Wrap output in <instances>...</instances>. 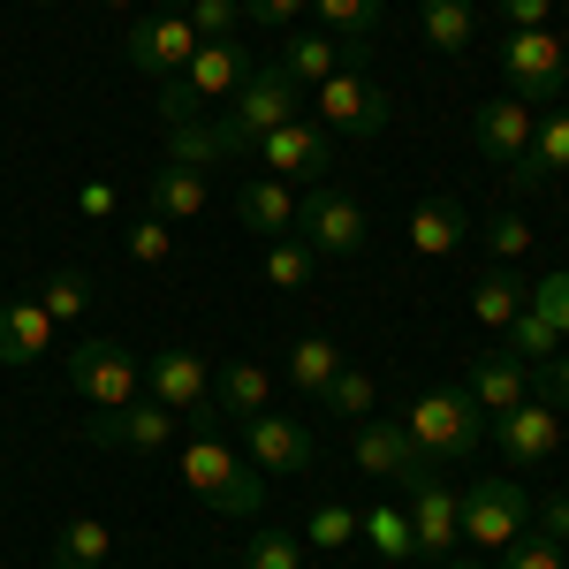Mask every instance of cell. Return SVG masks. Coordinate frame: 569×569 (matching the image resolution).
Listing matches in <instances>:
<instances>
[{
	"label": "cell",
	"instance_id": "obj_11",
	"mask_svg": "<svg viewBox=\"0 0 569 569\" xmlns=\"http://www.w3.org/2000/svg\"><path fill=\"white\" fill-rule=\"evenodd\" d=\"M190 53H198V31H190V16H130L122 23V61H130L137 77H152V84H168L190 69Z\"/></svg>",
	"mask_w": 569,
	"mask_h": 569
},
{
	"label": "cell",
	"instance_id": "obj_20",
	"mask_svg": "<svg viewBox=\"0 0 569 569\" xmlns=\"http://www.w3.org/2000/svg\"><path fill=\"white\" fill-rule=\"evenodd\" d=\"M273 69H281V77H289L297 91H319L327 77H335V69H357V46H342L335 31H289Z\"/></svg>",
	"mask_w": 569,
	"mask_h": 569
},
{
	"label": "cell",
	"instance_id": "obj_7",
	"mask_svg": "<svg viewBox=\"0 0 569 569\" xmlns=\"http://www.w3.org/2000/svg\"><path fill=\"white\" fill-rule=\"evenodd\" d=\"M61 372H69V388L84 395V402H99V410H122V402L144 395V365H137L114 335H84L77 350L61 357Z\"/></svg>",
	"mask_w": 569,
	"mask_h": 569
},
{
	"label": "cell",
	"instance_id": "obj_39",
	"mask_svg": "<svg viewBox=\"0 0 569 569\" xmlns=\"http://www.w3.org/2000/svg\"><path fill=\"white\" fill-rule=\"evenodd\" d=\"M182 16H190L198 46H206V39H236V31H243V0H190Z\"/></svg>",
	"mask_w": 569,
	"mask_h": 569
},
{
	"label": "cell",
	"instance_id": "obj_43",
	"mask_svg": "<svg viewBox=\"0 0 569 569\" xmlns=\"http://www.w3.org/2000/svg\"><path fill=\"white\" fill-rule=\"evenodd\" d=\"M77 213H84V220H114V213H122V198H114V182H99V176H91L84 190H77Z\"/></svg>",
	"mask_w": 569,
	"mask_h": 569
},
{
	"label": "cell",
	"instance_id": "obj_1",
	"mask_svg": "<svg viewBox=\"0 0 569 569\" xmlns=\"http://www.w3.org/2000/svg\"><path fill=\"white\" fill-rule=\"evenodd\" d=\"M243 77H251V46L243 39H206L190 53V69L160 84V122H168V130H176V122H206L213 107H228V99L243 91Z\"/></svg>",
	"mask_w": 569,
	"mask_h": 569
},
{
	"label": "cell",
	"instance_id": "obj_37",
	"mask_svg": "<svg viewBox=\"0 0 569 569\" xmlns=\"http://www.w3.org/2000/svg\"><path fill=\"white\" fill-rule=\"evenodd\" d=\"M350 539H357V509L350 501H319V509L305 517V547H327V555H335V547H350Z\"/></svg>",
	"mask_w": 569,
	"mask_h": 569
},
{
	"label": "cell",
	"instance_id": "obj_6",
	"mask_svg": "<svg viewBox=\"0 0 569 569\" xmlns=\"http://www.w3.org/2000/svg\"><path fill=\"white\" fill-rule=\"evenodd\" d=\"M456 501H463V539L479 555H501V547H517L531 531V493L517 479H501V471H479L471 486H456Z\"/></svg>",
	"mask_w": 569,
	"mask_h": 569
},
{
	"label": "cell",
	"instance_id": "obj_31",
	"mask_svg": "<svg viewBox=\"0 0 569 569\" xmlns=\"http://www.w3.org/2000/svg\"><path fill=\"white\" fill-rule=\"evenodd\" d=\"M281 372H289V388H297V395H311V402H319V395H327V380L342 372V350H335L327 335H305V342H289V365H281Z\"/></svg>",
	"mask_w": 569,
	"mask_h": 569
},
{
	"label": "cell",
	"instance_id": "obj_46",
	"mask_svg": "<svg viewBox=\"0 0 569 569\" xmlns=\"http://www.w3.org/2000/svg\"><path fill=\"white\" fill-rule=\"evenodd\" d=\"M539 539L569 547V493H547V509H539Z\"/></svg>",
	"mask_w": 569,
	"mask_h": 569
},
{
	"label": "cell",
	"instance_id": "obj_5",
	"mask_svg": "<svg viewBox=\"0 0 569 569\" xmlns=\"http://www.w3.org/2000/svg\"><path fill=\"white\" fill-rule=\"evenodd\" d=\"M501 91L509 99H525L531 114L539 107H562V91H569V46L539 23V31H509L501 39Z\"/></svg>",
	"mask_w": 569,
	"mask_h": 569
},
{
	"label": "cell",
	"instance_id": "obj_10",
	"mask_svg": "<svg viewBox=\"0 0 569 569\" xmlns=\"http://www.w3.org/2000/svg\"><path fill=\"white\" fill-rule=\"evenodd\" d=\"M311 114H319V130H335V137H380L395 122V99L365 69H335L327 84L311 91Z\"/></svg>",
	"mask_w": 569,
	"mask_h": 569
},
{
	"label": "cell",
	"instance_id": "obj_32",
	"mask_svg": "<svg viewBox=\"0 0 569 569\" xmlns=\"http://www.w3.org/2000/svg\"><path fill=\"white\" fill-rule=\"evenodd\" d=\"M357 531L372 539V555H388L395 569L418 562V539H410V517H402V501H380V509H365L357 517Z\"/></svg>",
	"mask_w": 569,
	"mask_h": 569
},
{
	"label": "cell",
	"instance_id": "obj_14",
	"mask_svg": "<svg viewBox=\"0 0 569 569\" xmlns=\"http://www.w3.org/2000/svg\"><path fill=\"white\" fill-rule=\"evenodd\" d=\"M99 448H137V456H160L168 440H176V410L168 402H152V395H137V402H122V410H99L84 426Z\"/></svg>",
	"mask_w": 569,
	"mask_h": 569
},
{
	"label": "cell",
	"instance_id": "obj_40",
	"mask_svg": "<svg viewBox=\"0 0 569 569\" xmlns=\"http://www.w3.org/2000/svg\"><path fill=\"white\" fill-rule=\"evenodd\" d=\"M486 251H493L501 266L525 259V251H531V220L525 213H493V220H486Z\"/></svg>",
	"mask_w": 569,
	"mask_h": 569
},
{
	"label": "cell",
	"instance_id": "obj_33",
	"mask_svg": "<svg viewBox=\"0 0 569 569\" xmlns=\"http://www.w3.org/2000/svg\"><path fill=\"white\" fill-rule=\"evenodd\" d=\"M39 305H46V319H53V327H69V319H84L91 281L77 273V266H53V273L39 281Z\"/></svg>",
	"mask_w": 569,
	"mask_h": 569
},
{
	"label": "cell",
	"instance_id": "obj_35",
	"mask_svg": "<svg viewBox=\"0 0 569 569\" xmlns=\"http://www.w3.org/2000/svg\"><path fill=\"white\" fill-rule=\"evenodd\" d=\"M122 251H130L137 266H168V259H176V228H168L160 213H137L130 236H122Z\"/></svg>",
	"mask_w": 569,
	"mask_h": 569
},
{
	"label": "cell",
	"instance_id": "obj_2",
	"mask_svg": "<svg viewBox=\"0 0 569 569\" xmlns=\"http://www.w3.org/2000/svg\"><path fill=\"white\" fill-rule=\"evenodd\" d=\"M486 426H493V418L471 402V388H426L402 410V433H410V448H418L426 463H471L486 448Z\"/></svg>",
	"mask_w": 569,
	"mask_h": 569
},
{
	"label": "cell",
	"instance_id": "obj_13",
	"mask_svg": "<svg viewBox=\"0 0 569 569\" xmlns=\"http://www.w3.org/2000/svg\"><path fill=\"white\" fill-rule=\"evenodd\" d=\"M486 440H493V448H501V456H509L517 471H539V463H547V456L562 448V418H555V410H547L539 395H525L517 410H501V418L486 426Z\"/></svg>",
	"mask_w": 569,
	"mask_h": 569
},
{
	"label": "cell",
	"instance_id": "obj_42",
	"mask_svg": "<svg viewBox=\"0 0 569 569\" xmlns=\"http://www.w3.org/2000/svg\"><path fill=\"white\" fill-rule=\"evenodd\" d=\"M305 8H311V0H243V23H259V31H289Z\"/></svg>",
	"mask_w": 569,
	"mask_h": 569
},
{
	"label": "cell",
	"instance_id": "obj_36",
	"mask_svg": "<svg viewBox=\"0 0 569 569\" xmlns=\"http://www.w3.org/2000/svg\"><path fill=\"white\" fill-rule=\"evenodd\" d=\"M243 569H305V539L297 531H251L243 539Z\"/></svg>",
	"mask_w": 569,
	"mask_h": 569
},
{
	"label": "cell",
	"instance_id": "obj_28",
	"mask_svg": "<svg viewBox=\"0 0 569 569\" xmlns=\"http://www.w3.org/2000/svg\"><path fill=\"white\" fill-rule=\"evenodd\" d=\"M107 547H114V531L99 517H69L46 547V569H107Z\"/></svg>",
	"mask_w": 569,
	"mask_h": 569
},
{
	"label": "cell",
	"instance_id": "obj_29",
	"mask_svg": "<svg viewBox=\"0 0 569 569\" xmlns=\"http://www.w3.org/2000/svg\"><path fill=\"white\" fill-rule=\"evenodd\" d=\"M525 305H531V281H517L509 266H486L479 289H471V319H479V327H509Z\"/></svg>",
	"mask_w": 569,
	"mask_h": 569
},
{
	"label": "cell",
	"instance_id": "obj_21",
	"mask_svg": "<svg viewBox=\"0 0 569 569\" xmlns=\"http://www.w3.org/2000/svg\"><path fill=\"white\" fill-rule=\"evenodd\" d=\"M53 350V319H46L39 297H0V365H39Z\"/></svg>",
	"mask_w": 569,
	"mask_h": 569
},
{
	"label": "cell",
	"instance_id": "obj_24",
	"mask_svg": "<svg viewBox=\"0 0 569 569\" xmlns=\"http://www.w3.org/2000/svg\"><path fill=\"white\" fill-rule=\"evenodd\" d=\"M206 206H213V182H206V168H176V160H168V168L152 176V190H144V213H160L168 228L198 220Z\"/></svg>",
	"mask_w": 569,
	"mask_h": 569
},
{
	"label": "cell",
	"instance_id": "obj_25",
	"mask_svg": "<svg viewBox=\"0 0 569 569\" xmlns=\"http://www.w3.org/2000/svg\"><path fill=\"white\" fill-rule=\"evenodd\" d=\"M213 410H220V418H259V410H273V372L251 365V357L220 365V372H213Z\"/></svg>",
	"mask_w": 569,
	"mask_h": 569
},
{
	"label": "cell",
	"instance_id": "obj_23",
	"mask_svg": "<svg viewBox=\"0 0 569 569\" xmlns=\"http://www.w3.org/2000/svg\"><path fill=\"white\" fill-rule=\"evenodd\" d=\"M463 388H471V402H479L486 418H501V410H517L531 395V372H525V357H509V350H486L471 372H463Z\"/></svg>",
	"mask_w": 569,
	"mask_h": 569
},
{
	"label": "cell",
	"instance_id": "obj_48",
	"mask_svg": "<svg viewBox=\"0 0 569 569\" xmlns=\"http://www.w3.org/2000/svg\"><path fill=\"white\" fill-rule=\"evenodd\" d=\"M448 569H486V562H448Z\"/></svg>",
	"mask_w": 569,
	"mask_h": 569
},
{
	"label": "cell",
	"instance_id": "obj_8",
	"mask_svg": "<svg viewBox=\"0 0 569 569\" xmlns=\"http://www.w3.org/2000/svg\"><path fill=\"white\" fill-rule=\"evenodd\" d=\"M402 517H410V539H418L426 562H448L463 547V501H456V486L440 479L433 463H418L402 479Z\"/></svg>",
	"mask_w": 569,
	"mask_h": 569
},
{
	"label": "cell",
	"instance_id": "obj_34",
	"mask_svg": "<svg viewBox=\"0 0 569 569\" xmlns=\"http://www.w3.org/2000/svg\"><path fill=\"white\" fill-rule=\"evenodd\" d=\"M311 273H319V251H311L305 236H273L266 243V281L273 289H305Z\"/></svg>",
	"mask_w": 569,
	"mask_h": 569
},
{
	"label": "cell",
	"instance_id": "obj_22",
	"mask_svg": "<svg viewBox=\"0 0 569 569\" xmlns=\"http://www.w3.org/2000/svg\"><path fill=\"white\" fill-rule=\"evenodd\" d=\"M236 220H243L251 236H266V243H273V236H297V190L281 176H251L236 190Z\"/></svg>",
	"mask_w": 569,
	"mask_h": 569
},
{
	"label": "cell",
	"instance_id": "obj_47",
	"mask_svg": "<svg viewBox=\"0 0 569 569\" xmlns=\"http://www.w3.org/2000/svg\"><path fill=\"white\" fill-rule=\"evenodd\" d=\"M99 8H107V16H130V8H137V0H99Z\"/></svg>",
	"mask_w": 569,
	"mask_h": 569
},
{
	"label": "cell",
	"instance_id": "obj_15",
	"mask_svg": "<svg viewBox=\"0 0 569 569\" xmlns=\"http://www.w3.org/2000/svg\"><path fill=\"white\" fill-rule=\"evenodd\" d=\"M243 448H251V471H311V456H319L305 418H289V410L243 418Z\"/></svg>",
	"mask_w": 569,
	"mask_h": 569
},
{
	"label": "cell",
	"instance_id": "obj_19",
	"mask_svg": "<svg viewBox=\"0 0 569 569\" xmlns=\"http://www.w3.org/2000/svg\"><path fill=\"white\" fill-rule=\"evenodd\" d=\"M555 176H569V107H547L531 122V144L517 152V168H509V190H547Z\"/></svg>",
	"mask_w": 569,
	"mask_h": 569
},
{
	"label": "cell",
	"instance_id": "obj_18",
	"mask_svg": "<svg viewBox=\"0 0 569 569\" xmlns=\"http://www.w3.org/2000/svg\"><path fill=\"white\" fill-rule=\"evenodd\" d=\"M531 122H539V114H531L525 99L493 91V99H486L479 114H471V144L486 152V168H517V152L531 144Z\"/></svg>",
	"mask_w": 569,
	"mask_h": 569
},
{
	"label": "cell",
	"instance_id": "obj_49",
	"mask_svg": "<svg viewBox=\"0 0 569 569\" xmlns=\"http://www.w3.org/2000/svg\"><path fill=\"white\" fill-rule=\"evenodd\" d=\"M46 8H61V0H46Z\"/></svg>",
	"mask_w": 569,
	"mask_h": 569
},
{
	"label": "cell",
	"instance_id": "obj_4",
	"mask_svg": "<svg viewBox=\"0 0 569 569\" xmlns=\"http://www.w3.org/2000/svg\"><path fill=\"white\" fill-rule=\"evenodd\" d=\"M182 486H190L213 517H259V509H266V479H259V471H243V456H236L220 433L182 440Z\"/></svg>",
	"mask_w": 569,
	"mask_h": 569
},
{
	"label": "cell",
	"instance_id": "obj_3",
	"mask_svg": "<svg viewBox=\"0 0 569 569\" xmlns=\"http://www.w3.org/2000/svg\"><path fill=\"white\" fill-rule=\"evenodd\" d=\"M297 114H305V91L289 84L281 69H251V77H243V91H236L228 107H213V144H220V160L259 152V137H273L281 122H297Z\"/></svg>",
	"mask_w": 569,
	"mask_h": 569
},
{
	"label": "cell",
	"instance_id": "obj_41",
	"mask_svg": "<svg viewBox=\"0 0 569 569\" xmlns=\"http://www.w3.org/2000/svg\"><path fill=\"white\" fill-rule=\"evenodd\" d=\"M501 569H562V547L539 539V531H525L517 547H501Z\"/></svg>",
	"mask_w": 569,
	"mask_h": 569
},
{
	"label": "cell",
	"instance_id": "obj_30",
	"mask_svg": "<svg viewBox=\"0 0 569 569\" xmlns=\"http://www.w3.org/2000/svg\"><path fill=\"white\" fill-rule=\"evenodd\" d=\"M311 16H319V31H335L342 46L357 53H372V31H380V16H388V0H311Z\"/></svg>",
	"mask_w": 569,
	"mask_h": 569
},
{
	"label": "cell",
	"instance_id": "obj_27",
	"mask_svg": "<svg viewBox=\"0 0 569 569\" xmlns=\"http://www.w3.org/2000/svg\"><path fill=\"white\" fill-rule=\"evenodd\" d=\"M463 236H471V220H463L456 198H426V206L410 213V251H418V259H448Z\"/></svg>",
	"mask_w": 569,
	"mask_h": 569
},
{
	"label": "cell",
	"instance_id": "obj_26",
	"mask_svg": "<svg viewBox=\"0 0 569 569\" xmlns=\"http://www.w3.org/2000/svg\"><path fill=\"white\" fill-rule=\"evenodd\" d=\"M418 23H426V46L456 61L479 39V0H418Z\"/></svg>",
	"mask_w": 569,
	"mask_h": 569
},
{
	"label": "cell",
	"instance_id": "obj_12",
	"mask_svg": "<svg viewBox=\"0 0 569 569\" xmlns=\"http://www.w3.org/2000/svg\"><path fill=\"white\" fill-rule=\"evenodd\" d=\"M251 160H259V176H281L289 190H297V182L311 190V182L335 176V130H319V122L297 114V122H281L273 137H259V152H251Z\"/></svg>",
	"mask_w": 569,
	"mask_h": 569
},
{
	"label": "cell",
	"instance_id": "obj_17",
	"mask_svg": "<svg viewBox=\"0 0 569 569\" xmlns=\"http://www.w3.org/2000/svg\"><path fill=\"white\" fill-rule=\"evenodd\" d=\"M144 395L168 410H213V365L198 350H160L144 365Z\"/></svg>",
	"mask_w": 569,
	"mask_h": 569
},
{
	"label": "cell",
	"instance_id": "obj_9",
	"mask_svg": "<svg viewBox=\"0 0 569 569\" xmlns=\"http://www.w3.org/2000/svg\"><path fill=\"white\" fill-rule=\"evenodd\" d=\"M297 236H305L319 259H357L365 251V198L350 190H335V182H311L305 198H297Z\"/></svg>",
	"mask_w": 569,
	"mask_h": 569
},
{
	"label": "cell",
	"instance_id": "obj_44",
	"mask_svg": "<svg viewBox=\"0 0 569 569\" xmlns=\"http://www.w3.org/2000/svg\"><path fill=\"white\" fill-rule=\"evenodd\" d=\"M539 402H547V410H569V357L539 365Z\"/></svg>",
	"mask_w": 569,
	"mask_h": 569
},
{
	"label": "cell",
	"instance_id": "obj_38",
	"mask_svg": "<svg viewBox=\"0 0 569 569\" xmlns=\"http://www.w3.org/2000/svg\"><path fill=\"white\" fill-rule=\"evenodd\" d=\"M319 402H327L342 426H357V418L372 410V372H350V365H342V372L327 380V395H319Z\"/></svg>",
	"mask_w": 569,
	"mask_h": 569
},
{
	"label": "cell",
	"instance_id": "obj_16",
	"mask_svg": "<svg viewBox=\"0 0 569 569\" xmlns=\"http://www.w3.org/2000/svg\"><path fill=\"white\" fill-rule=\"evenodd\" d=\"M350 463H357V471H372V479H388V486H402L426 456L410 448L402 418H357V426H350Z\"/></svg>",
	"mask_w": 569,
	"mask_h": 569
},
{
	"label": "cell",
	"instance_id": "obj_45",
	"mask_svg": "<svg viewBox=\"0 0 569 569\" xmlns=\"http://www.w3.org/2000/svg\"><path fill=\"white\" fill-rule=\"evenodd\" d=\"M547 16H555V0H501V23L509 31H539Z\"/></svg>",
	"mask_w": 569,
	"mask_h": 569
}]
</instances>
